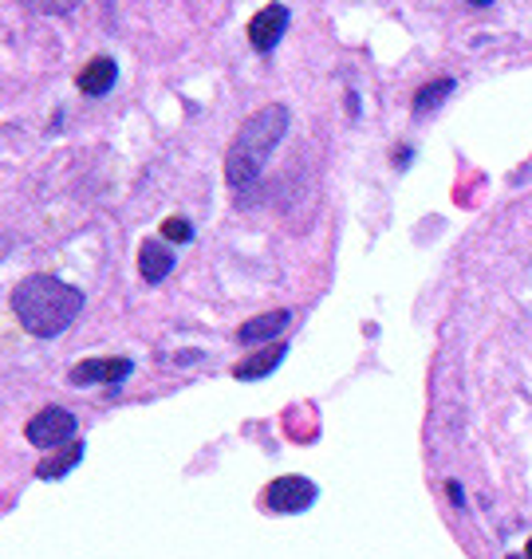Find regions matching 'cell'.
<instances>
[{
    "label": "cell",
    "mask_w": 532,
    "mask_h": 559,
    "mask_svg": "<svg viewBox=\"0 0 532 559\" xmlns=\"http://www.w3.org/2000/svg\"><path fill=\"white\" fill-rule=\"evenodd\" d=\"M264 500H269L272 512H304L316 504V485L308 477H281L269 485Z\"/></svg>",
    "instance_id": "4"
},
{
    "label": "cell",
    "mask_w": 532,
    "mask_h": 559,
    "mask_svg": "<svg viewBox=\"0 0 532 559\" xmlns=\"http://www.w3.org/2000/svg\"><path fill=\"white\" fill-rule=\"evenodd\" d=\"M284 328H288V311H264V316H257V320L241 323L233 340L245 343V347H249V343H269V340H276Z\"/></svg>",
    "instance_id": "8"
},
{
    "label": "cell",
    "mask_w": 532,
    "mask_h": 559,
    "mask_svg": "<svg viewBox=\"0 0 532 559\" xmlns=\"http://www.w3.org/2000/svg\"><path fill=\"white\" fill-rule=\"evenodd\" d=\"M24 433H28V441L36 445V450L71 445V441H75V414H71V409H60V406H48V409H40L36 418H28Z\"/></svg>",
    "instance_id": "3"
},
{
    "label": "cell",
    "mask_w": 532,
    "mask_h": 559,
    "mask_svg": "<svg viewBox=\"0 0 532 559\" xmlns=\"http://www.w3.org/2000/svg\"><path fill=\"white\" fill-rule=\"evenodd\" d=\"M284 130H288V107H281V103L261 107L241 130H237V139H233V146H229V158H225V178H229V186L241 190V186L261 178L264 162L281 146Z\"/></svg>",
    "instance_id": "2"
},
{
    "label": "cell",
    "mask_w": 532,
    "mask_h": 559,
    "mask_svg": "<svg viewBox=\"0 0 532 559\" xmlns=\"http://www.w3.org/2000/svg\"><path fill=\"white\" fill-rule=\"evenodd\" d=\"M83 457V441H71L68 450L60 453V457H51V461H44L40 469H36V477H44V480H51V477H63L68 469H75V461Z\"/></svg>",
    "instance_id": "12"
},
{
    "label": "cell",
    "mask_w": 532,
    "mask_h": 559,
    "mask_svg": "<svg viewBox=\"0 0 532 559\" xmlns=\"http://www.w3.org/2000/svg\"><path fill=\"white\" fill-rule=\"evenodd\" d=\"M115 80H119V68H115L111 56H95V60L80 71V91H87V95H107Z\"/></svg>",
    "instance_id": "9"
},
{
    "label": "cell",
    "mask_w": 532,
    "mask_h": 559,
    "mask_svg": "<svg viewBox=\"0 0 532 559\" xmlns=\"http://www.w3.org/2000/svg\"><path fill=\"white\" fill-rule=\"evenodd\" d=\"M21 4H28L32 12H44V16H60V12H71L80 0H21Z\"/></svg>",
    "instance_id": "13"
},
{
    "label": "cell",
    "mask_w": 532,
    "mask_h": 559,
    "mask_svg": "<svg viewBox=\"0 0 532 559\" xmlns=\"http://www.w3.org/2000/svg\"><path fill=\"white\" fill-rule=\"evenodd\" d=\"M284 28H288V9L284 4H264L257 16L249 21V40L257 51H269L272 44L281 40Z\"/></svg>",
    "instance_id": "5"
},
{
    "label": "cell",
    "mask_w": 532,
    "mask_h": 559,
    "mask_svg": "<svg viewBox=\"0 0 532 559\" xmlns=\"http://www.w3.org/2000/svg\"><path fill=\"white\" fill-rule=\"evenodd\" d=\"M524 556H529V559H532V539H529V548H524Z\"/></svg>",
    "instance_id": "15"
},
{
    "label": "cell",
    "mask_w": 532,
    "mask_h": 559,
    "mask_svg": "<svg viewBox=\"0 0 532 559\" xmlns=\"http://www.w3.org/2000/svg\"><path fill=\"white\" fill-rule=\"evenodd\" d=\"M12 311L28 335L51 340L75 323V316L83 311V292L56 276H28L12 292Z\"/></svg>",
    "instance_id": "1"
},
{
    "label": "cell",
    "mask_w": 532,
    "mask_h": 559,
    "mask_svg": "<svg viewBox=\"0 0 532 559\" xmlns=\"http://www.w3.org/2000/svg\"><path fill=\"white\" fill-rule=\"evenodd\" d=\"M174 269V252H170V245L166 240H146L139 249V272H142V280L146 284H158V280H166V272Z\"/></svg>",
    "instance_id": "7"
},
{
    "label": "cell",
    "mask_w": 532,
    "mask_h": 559,
    "mask_svg": "<svg viewBox=\"0 0 532 559\" xmlns=\"http://www.w3.org/2000/svg\"><path fill=\"white\" fill-rule=\"evenodd\" d=\"M284 359V343H272V347H264L261 355H249L245 362H237V379H264V374H272V367H281Z\"/></svg>",
    "instance_id": "10"
},
{
    "label": "cell",
    "mask_w": 532,
    "mask_h": 559,
    "mask_svg": "<svg viewBox=\"0 0 532 559\" xmlns=\"http://www.w3.org/2000/svg\"><path fill=\"white\" fill-rule=\"evenodd\" d=\"M509 559H529V556H524V551H521V556H509Z\"/></svg>",
    "instance_id": "16"
},
{
    "label": "cell",
    "mask_w": 532,
    "mask_h": 559,
    "mask_svg": "<svg viewBox=\"0 0 532 559\" xmlns=\"http://www.w3.org/2000/svg\"><path fill=\"white\" fill-rule=\"evenodd\" d=\"M450 91H453V80H434V83H426V87L414 95V115H430L434 107H442L446 99H450Z\"/></svg>",
    "instance_id": "11"
},
{
    "label": "cell",
    "mask_w": 532,
    "mask_h": 559,
    "mask_svg": "<svg viewBox=\"0 0 532 559\" xmlns=\"http://www.w3.org/2000/svg\"><path fill=\"white\" fill-rule=\"evenodd\" d=\"M190 233L193 229L181 217H170L166 225H162V237H170V240H190Z\"/></svg>",
    "instance_id": "14"
},
{
    "label": "cell",
    "mask_w": 532,
    "mask_h": 559,
    "mask_svg": "<svg viewBox=\"0 0 532 559\" xmlns=\"http://www.w3.org/2000/svg\"><path fill=\"white\" fill-rule=\"evenodd\" d=\"M127 374H131V359H87V362H80V367H71L68 379L75 382V386H91V382L115 386V382H122Z\"/></svg>",
    "instance_id": "6"
}]
</instances>
